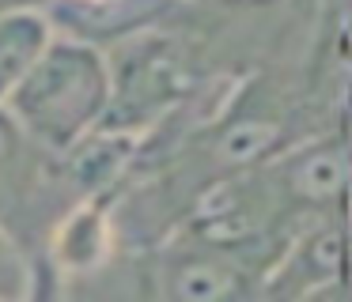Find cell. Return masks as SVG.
<instances>
[{"instance_id": "cell-3", "label": "cell", "mask_w": 352, "mask_h": 302, "mask_svg": "<svg viewBox=\"0 0 352 302\" xmlns=\"http://www.w3.org/2000/svg\"><path fill=\"white\" fill-rule=\"evenodd\" d=\"M235 291V276L212 261H186L175 276V294L190 302H212Z\"/></svg>"}, {"instance_id": "cell-4", "label": "cell", "mask_w": 352, "mask_h": 302, "mask_svg": "<svg viewBox=\"0 0 352 302\" xmlns=\"http://www.w3.org/2000/svg\"><path fill=\"white\" fill-rule=\"evenodd\" d=\"M296 189L311 200H326V196L344 189V155L341 151H318L296 170Z\"/></svg>"}, {"instance_id": "cell-6", "label": "cell", "mask_w": 352, "mask_h": 302, "mask_svg": "<svg viewBox=\"0 0 352 302\" xmlns=\"http://www.w3.org/2000/svg\"><path fill=\"white\" fill-rule=\"evenodd\" d=\"M273 140H276V125H269V121H239V125H231V132L220 140V155L228 159V163H250V159H258Z\"/></svg>"}, {"instance_id": "cell-5", "label": "cell", "mask_w": 352, "mask_h": 302, "mask_svg": "<svg viewBox=\"0 0 352 302\" xmlns=\"http://www.w3.org/2000/svg\"><path fill=\"white\" fill-rule=\"evenodd\" d=\"M99 249H102V219L95 211L76 216L61 231V242H57V253L69 264H91L99 257Z\"/></svg>"}, {"instance_id": "cell-7", "label": "cell", "mask_w": 352, "mask_h": 302, "mask_svg": "<svg viewBox=\"0 0 352 302\" xmlns=\"http://www.w3.org/2000/svg\"><path fill=\"white\" fill-rule=\"evenodd\" d=\"M125 148H129V140H110V136L87 143V148H76V174L84 181H91V185L110 181V174L125 159Z\"/></svg>"}, {"instance_id": "cell-9", "label": "cell", "mask_w": 352, "mask_h": 302, "mask_svg": "<svg viewBox=\"0 0 352 302\" xmlns=\"http://www.w3.org/2000/svg\"><path fill=\"white\" fill-rule=\"evenodd\" d=\"M16 140H19V128H16V121L8 117V113H0V163L16 151Z\"/></svg>"}, {"instance_id": "cell-8", "label": "cell", "mask_w": 352, "mask_h": 302, "mask_svg": "<svg viewBox=\"0 0 352 302\" xmlns=\"http://www.w3.org/2000/svg\"><path fill=\"white\" fill-rule=\"evenodd\" d=\"M23 257L12 246V238L0 231V299H16L23 291Z\"/></svg>"}, {"instance_id": "cell-10", "label": "cell", "mask_w": 352, "mask_h": 302, "mask_svg": "<svg viewBox=\"0 0 352 302\" xmlns=\"http://www.w3.org/2000/svg\"><path fill=\"white\" fill-rule=\"evenodd\" d=\"M87 4H99V0H87Z\"/></svg>"}, {"instance_id": "cell-2", "label": "cell", "mask_w": 352, "mask_h": 302, "mask_svg": "<svg viewBox=\"0 0 352 302\" xmlns=\"http://www.w3.org/2000/svg\"><path fill=\"white\" fill-rule=\"evenodd\" d=\"M50 42V27L42 15L19 12L0 19V98H8V91L23 80V72L34 65Z\"/></svg>"}, {"instance_id": "cell-1", "label": "cell", "mask_w": 352, "mask_h": 302, "mask_svg": "<svg viewBox=\"0 0 352 302\" xmlns=\"http://www.w3.org/2000/svg\"><path fill=\"white\" fill-rule=\"evenodd\" d=\"M110 98V72L91 45L46 42L23 80L8 91L12 113L54 148H72Z\"/></svg>"}]
</instances>
